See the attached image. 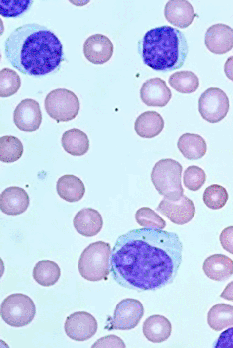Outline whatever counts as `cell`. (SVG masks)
<instances>
[{
	"mask_svg": "<svg viewBox=\"0 0 233 348\" xmlns=\"http://www.w3.org/2000/svg\"><path fill=\"white\" fill-rule=\"evenodd\" d=\"M140 98L149 106L164 107L172 97V93L162 79L156 77L146 80L140 90Z\"/></svg>",
	"mask_w": 233,
	"mask_h": 348,
	"instance_id": "obj_13",
	"label": "cell"
},
{
	"mask_svg": "<svg viewBox=\"0 0 233 348\" xmlns=\"http://www.w3.org/2000/svg\"><path fill=\"white\" fill-rule=\"evenodd\" d=\"M36 314L33 300L21 293L9 295L2 301L0 315L4 322L13 327H22L29 324Z\"/></svg>",
	"mask_w": 233,
	"mask_h": 348,
	"instance_id": "obj_6",
	"label": "cell"
},
{
	"mask_svg": "<svg viewBox=\"0 0 233 348\" xmlns=\"http://www.w3.org/2000/svg\"><path fill=\"white\" fill-rule=\"evenodd\" d=\"M229 100L226 93L218 87L204 91L198 100V111L201 117L211 123L223 119L229 109Z\"/></svg>",
	"mask_w": 233,
	"mask_h": 348,
	"instance_id": "obj_8",
	"label": "cell"
},
{
	"mask_svg": "<svg viewBox=\"0 0 233 348\" xmlns=\"http://www.w3.org/2000/svg\"><path fill=\"white\" fill-rule=\"evenodd\" d=\"M183 167L179 162L171 159L157 162L151 173V181L159 193L165 198L176 201L183 195L181 183Z\"/></svg>",
	"mask_w": 233,
	"mask_h": 348,
	"instance_id": "obj_4",
	"label": "cell"
},
{
	"mask_svg": "<svg viewBox=\"0 0 233 348\" xmlns=\"http://www.w3.org/2000/svg\"><path fill=\"white\" fill-rule=\"evenodd\" d=\"M177 147L182 155L189 160L201 158L206 154L207 145L200 135L186 133L179 138Z\"/></svg>",
	"mask_w": 233,
	"mask_h": 348,
	"instance_id": "obj_23",
	"label": "cell"
},
{
	"mask_svg": "<svg viewBox=\"0 0 233 348\" xmlns=\"http://www.w3.org/2000/svg\"><path fill=\"white\" fill-rule=\"evenodd\" d=\"M33 1L31 0H0V14L4 17L21 15L29 9Z\"/></svg>",
	"mask_w": 233,
	"mask_h": 348,
	"instance_id": "obj_33",
	"label": "cell"
},
{
	"mask_svg": "<svg viewBox=\"0 0 233 348\" xmlns=\"http://www.w3.org/2000/svg\"><path fill=\"white\" fill-rule=\"evenodd\" d=\"M95 318L85 311H78L67 317L64 324L65 331L71 339L84 341L91 338L97 330Z\"/></svg>",
	"mask_w": 233,
	"mask_h": 348,
	"instance_id": "obj_10",
	"label": "cell"
},
{
	"mask_svg": "<svg viewBox=\"0 0 233 348\" xmlns=\"http://www.w3.org/2000/svg\"><path fill=\"white\" fill-rule=\"evenodd\" d=\"M204 43L211 52L224 54L233 47V29L222 23L212 25L206 30Z\"/></svg>",
	"mask_w": 233,
	"mask_h": 348,
	"instance_id": "obj_14",
	"label": "cell"
},
{
	"mask_svg": "<svg viewBox=\"0 0 233 348\" xmlns=\"http://www.w3.org/2000/svg\"><path fill=\"white\" fill-rule=\"evenodd\" d=\"M77 231L82 236L92 237L97 235L103 226L100 214L90 208H83L78 211L73 219Z\"/></svg>",
	"mask_w": 233,
	"mask_h": 348,
	"instance_id": "obj_19",
	"label": "cell"
},
{
	"mask_svg": "<svg viewBox=\"0 0 233 348\" xmlns=\"http://www.w3.org/2000/svg\"><path fill=\"white\" fill-rule=\"evenodd\" d=\"M85 58L94 64H103L109 60L113 53V45L104 35L95 34L85 41L83 47Z\"/></svg>",
	"mask_w": 233,
	"mask_h": 348,
	"instance_id": "obj_15",
	"label": "cell"
},
{
	"mask_svg": "<svg viewBox=\"0 0 233 348\" xmlns=\"http://www.w3.org/2000/svg\"><path fill=\"white\" fill-rule=\"evenodd\" d=\"M164 126L163 119L155 111H147L141 114L135 120L134 129L141 137L151 138L160 133Z\"/></svg>",
	"mask_w": 233,
	"mask_h": 348,
	"instance_id": "obj_20",
	"label": "cell"
},
{
	"mask_svg": "<svg viewBox=\"0 0 233 348\" xmlns=\"http://www.w3.org/2000/svg\"><path fill=\"white\" fill-rule=\"evenodd\" d=\"M111 247L108 243L98 241L90 244L82 251L78 262L80 275L89 281L105 279L110 273Z\"/></svg>",
	"mask_w": 233,
	"mask_h": 348,
	"instance_id": "obj_5",
	"label": "cell"
},
{
	"mask_svg": "<svg viewBox=\"0 0 233 348\" xmlns=\"http://www.w3.org/2000/svg\"><path fill=\"white\" fill-rule=\"evenodd\" d=\"M182 250L174 232L148 228L131 230L118 237L111 252L112 276L130 289L161 288L176 277Z\"/></svg>",
	"mask_w": 233,
	"mask_h": 348,
	"instance_id": "obj_1",
	"label": "cell"
},
{
	"mask_svg": "<svg viewBox=\"0 0 233 348\" xmlns=\"http://www.w3.org/2000/svg\"><path fill=\"white\" fill-rule=\"evenodd\" d=\"M224 70L226 76L233 81V55L227 58L224 64Z\"/></svg>",
	"mask_w": 233,
	"mask_h": 348,
	"instance_id": "obj_37",
	"label": "cell"
},
{
	"mask_svg": "<svg viewBox=\"0 0 233 348\" xmlns=\"http://www.w3.org/2000/svg\"><path fill=\"white\" fill-rule=\"evenodd\" d=\"M0 147V159L5 163H11L18 160L23 152L22 142L13 136L1 137Z\"/></svg>",
	"mask_w": 233,
	"mask_h": 348,
	"instance_id": "obj_28",
	"label": "cell"
},
{
	"mask_svg": "<svg viewBox=\"0 0 233 348\" xmlns=\"http://www.w3.org/2000/svg\"><path fill=\"white\" fill-rule=\"evenodd\" d=\"M214 347L233 348V327H230L220 334Z\"/></svg>",
	"mask_w": 233,
	"mask_h": 348,
	"instance_id": "obj_36",
	"label": "cell"
},
{
	"mask_svg": "<svg viewBox=\"0 0 233 348\" xmlns=\"http://www.w3.org/2000/svg\"><path fill=\"white\" fill-rule=\"evenodd\" d=\"M138 224L148 228L162 229L166 226V221L156 213L148 207H142L135 214Z\"/></svg>",
	"mask_w": 233,
	"mask_h": 348,
	"instance_id": "obj_31",
	"label": "cell"
},
{
	"mask_svg": "<svg viewBox=\"0 0 233 348\" xmlns=\"http://www.w3.org/2000/svg\"><path fill=\"white\" fill-rule=\"evenodd\" d=\"M9 62L23 74L42 76L56 70L63 59V46L52 31L35 23L16 28L5 42Z\"/></svg>",
	"mask_w": 233,
	"mask_h": 348,
	"instance_id": "obj_2",
	"label": "cell"
},
{
	"mask_svg": "<svg viewBox=\"0 0 233 348\" xmlns=\"http://www.w3.org/2000/svg\"><path fill=\"white\" fill-rule=\"evenodd\" d=\"M21 86V79L18 73L8 68L0 71V96L7 97L16 93Z\"/></svg>",
	"mask_w": 233,
	"mask_h": 348,
	"instance_id": "obj_29",
	"label": "cell"
},
{
	"mask_svg": "<svg viewBox=\"0 0 233 348\" xmlns=\"http://www.w3.org/2000/svg\"><path fill=\"white\" fill-rule=\"evenodd\" d=\"M56 190L61 198L69 202L79 201L83 197L85 191L82 181L71 174L64 175L58 179Z\"/></svg>",
	"mask_w": 233,
	"mask_h": 348,
	"instance_id": "obj_22",
	"label": "cell"
},
{
	"mask_svg": "<svg viewBox=\"0 0 233 348\" xmlns=\"http://www.w3.org/2000/svg\"><path fill=\"white\" fill-rule=\"evenodd\" d=\"M144 307L138 300L127 298L116 306L113 319L110 322L111 329L130 330L135 327L144 314Z\"/></svg>",
	"mask_w": 233,
	"mask_h": 348,
	"instance_id": "obj_9",
	"label": "cell"
},
{
	"mask_svg": "<svg viewBox=\"0 0 233 348\" xmlns=\"http://www.w3.org/2000/svg\"><path fill=\"white\" fill-rule=\"evenodd\" d=\"M44 105L49 116L58 123L74 119L80 107L77 95L66 88H57L51 91L46 96Z\"/></svg>",
	"mask_w": 233,
	"mask_h": 348,
	"instance_id": "obj_7",
	"label": "cell"
},
{
	"mask_svg": "<svg viewBox=\"0 0 233 348\" xmlns=\"http://www.w3.org/2000/svg\"><path fill=\"white\" fill-rule=\"evenodd\" d=\"M144 63L158 71L169 72L180 68L188 53L184 34L170 26L148 31L138 44Z\"/></svg>",
	"mask_w": 233,
	"mask_h": 348,
	"instance_id": "obj_3",
	"label": "cell"
},
{
	"mask_svg": "<svg viewBox=\"0 0 233 348\" xmlns=\"http://www.w3.org/2000/svg\"><path fill=\"white\" fill-rule=\"evenodd\" d=\"M64 150L73 156H82L89 148L87 135L78 129L73 128L66 130L61 139Z\"/></svg>",
	"mask_w": 233,
	"mask_h": 348,
	"instance_id": "obj_24",
	"label": "cell"
},
{
	"mask_svg": "<svg viewBox=\"0 0 233 348\" xmlns=\"http://www.w3.org/2000/svg\"><path fill=\"white\" fill-rule=\"evenodd\" d=\"M220 296L223 299L233 302V281L227 284Z\"/></svg>",
	"mask_w": 233,
	"mask_h": 348,
	"instance_id": "obj_38",
	"label": "cell"
},
{
	"mask_svg": "<svg viewBox=\"0 0 233 348\" xmlns=\"http://www.w3.org/2000/svg\"><path fill=\"white\" fill-rule=\"evenodd\" d=\"M202 269L210 279L223 281L233 274V261L223 254L212 255L205 260Z\"/></svg>",
	"mask_w": 233,
	"mask_h": 348,
	"instance_id": "obj_18",
	"label": "cell"
},
{
	"mask_svg": "<svg viewBox=\"0 0 233 348\" xmlns=\"http://www.w3.org/2000/svg\"><path fill=\"white\" fill-rule=\"evenodd\" d=\"M219 240L223 248L233 254V226L224 228L220 235Z\"/></svg>",
	"mask_w": 233,
	"mask_h": 348,
	"instance_id": "obj_35",
	"label": "cell"
},
{
	"mask_svg": "<svg viewBox=\"0 0 233 348\" xmlns=\"http://www.w3.org/2000/svg\"><path fill=\"white\" fill-rule=\"evenodd\" d=\"M164 15L173 25L185 28L191 24L196 15L192 4L185 0H170L166 4Z\"/></svg>",
	"mask_w": 233,
	"mask_h": 348,
	"instance_id": "obj_17",
	"label": "cell"
},
{
	"mask_svg": "<svg viewBox=\"0 0 233 348\" xmlns=\"http://www.w3.org/2000/svg\"><path fill=\"white\" fill-rule=\"evenodd\" d=\"M61 275V270L55 262L43 260L38 262L33 270V277L38 284L45 287L54 285Z\"/></svg>",
	"mask_w": 233,
	"mask_h": 348,
	"instance_id": "obj_25",
	"label": "cell"
},
{
	"mask_svg": "<svg viewBox=\"0 0 233 348\" xmlns=\"http://www.w3.org/2000/svg\"><path fill=\"white\" fill-rule=\"evenodd\" d=\"M30 203L26 191L20 187L11 186L6 188L0 196V208L4 214L16 216L24 213Z\"/></svg>",
	"mask_w": 233,
	"mask_h": 348,
	"instance_id": "obj_16",
	"label": "cell"
},
{
	"mask_svg": "<svg viewBox=\"0 0 233 348\" xmlns=\"http://www.w3.org/2000/svg\"><path fill=\"white\" fill-rule=\"evenodd\" d=\"M170 85L176 91L182 93H191L198 88V77L190 71H181L174 73L169 78Z\"/></svg>",
	"mask_w": 233,
	"mask_h": 348,
	"instance_id": "obj_27",
	"label": "cell"
},
{
	"mask_svg": "<svg viewBox=\"0 0 233 348\" xmlns=\"http://www.w3.org/2000/svg\"><path fill=\"white\" fill-rule=\"evenodd\" d=\"M123 340L119 337L110 334L98 339L91 348H125Z\"/></svg>",
	"mask_w": 233,
	"mask_h": 348,
	"instance_id": "obj_34",
	"label": "cell"
},
{
	"mask_svg": "<svg viewBox=\"0 0 233 348\" xmlns=\"http://www.w3.org/2000/svg\"><path fill=\"white\" fill-rule=\"evenodd\" d=\"M207 323L216 331L233 326V306L226 304H218L213 306L207 314Z\"/></svg>",
	"mask_w": 233,
	"mask_h": 348,
	"instance_id": "obj_26",
	"label": "cell"
},
{
	"mask_svg": "<svg viewBox=\"0 0 233 348\" xmlns=\"http://www.w3.org/2000/svg\"><path fill=\"white\" fill-rule=\"evenodd\" d=\"M42 119L39 103L31 98L22 100L13 112V121L16 127L25 132H32L40 127Z\"/></svg>",
	"mask_w": 233,
	"mask_h": 348,
	"instance_id": "obj_11",
	"label": "cell"
},
{
	"mask_svg": "<svg viewBox=\"0 0 233 348\" xmlns=\"http://www.w3.org/2000/svg\"><path fill=\"white\" fill-rule=\"evenodd\" d=\"M171 331L170 322L162 315H151L143 323V334L153 343H161L166 341L170 337Z\"/></svg>",
	"mask_w": 233,
	"mask_h": 348,
	"instance_id": "obj_21",
	"label": "cell"
},
{
	"mask_svg": "<svg viewBox=\"0 0 233 348\" xmlns=\"http://www.w3.org/2000/svg\"><path fill=\"white\" fill-rule=\"evenodd\" d=\"M206 179L204 170L195 165L189 166L183 174L184 185L193 191L198 190L204 184Z\"/></svg>",
	"mask_w": 233,
	"mask_h": 348,
	"instance_id": "obj_32",
	"label": "cell"
},
{
	"mask_svg": "<svg viewBox=\"0 0 233 348\" xmlns=\"http://www.w3.org/2000/svg\"><path fill=\"white\" fill-rule=\"evenodd\" d=\"M156 210L171 222L178 225H183L189 222L195 213L193 202L184 195L176 201L164 198Z\"/></svg>",
	"mask_w": 233,
	"mask_h": 348,
	"instance_id": "obj_12",
	"label": "cell"
},
{
	"mask_svg": "<svg viewBox=\"0 0 233 348\" xmlns=\"http://www.w3.org/2000/svg\"><path fill=\"white\" fill-rule=\"evenodd\" d=\"M228 199V194L226 189L218 184H213L207 187L203 195V200L206 206L213 210L222 208Z\"/></svg>",
	"mask_w": 233,
	"mask_h": 348,
	"instance_id": "obj_30",
	"label": "cell"
}]
</instances>
